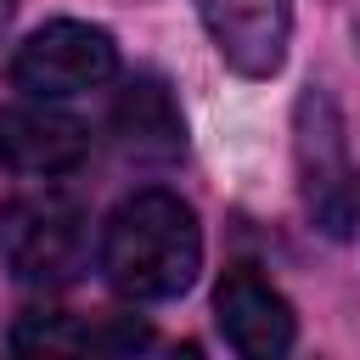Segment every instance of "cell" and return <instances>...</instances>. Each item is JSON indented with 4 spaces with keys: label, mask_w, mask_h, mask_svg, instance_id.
Here are the masks:
<instances>
[{
    "label": "cell",
    "mask_w": 360,
    "mask_h": 360,
    "mask_svg": "<svg viewBox=\"0 0 360 360\" xmlns=\"http://www.w3.org/2000/svg\"><path fill=\"white\" fill-rule=\"evenodd\" d=\"M96 259H101L107 287L124 292V298H135V304L180 298L197 281V270H202V225H197V208L180 191H163V186L129 191L107 214Z\"/></svg>",
    "instance_id": "cell-1"
},
{
    "label": "cell",
    "mask_w": 360,
    "mask_h": 360,
    "mask_svg": "<svg viewBox=\"0 0 360 360\" xmlns=\"http://www.w3.org/2000/svg\"><path fill=\"white\" fill-rule=\"evenodd\" d=\"M292 158H298V191L309 219L326 236H349L360 225V169L349 158L343 112L315 84L298 96V112H292Z\"/></svg>",
    "instance_id": "cell-2"
},
{
    "label": "cell",
    "mask_w": 360,
    "mask_h": 360,
    "mask_svg": "<svg viewBox=\"0 0 360 360\" xmlns=\"http://www.w3.org/2000/svg\"><path fill=\"white\" fill-rule=\"evenodd\" d=\"M84 208L68 191H28L0 208V253L6 270L28 287H62L84 264Z\"/></svg>",
    "instance_id": "cell-3"
},
{
    "label": "cell",
    "mask_w": 360,
    "mask_h": 360,
    "mask_svg": "<svg viewBox=\"0 0 360 360\" xmlns=\"http://www.w3.org/2000/svg\"><path fill=\"white\" fill-rule=\"evenodd\" d=\"M112 73H118V39L96 22H79V17H56V22L34 28L11 62V79L39 101L101 90Z\"/></svg>",
    "instance_id": "cell-4"
},
{
    "label": "cell",
    "mask_w": 360,
    "mask_h": 360,
    "mask_svg": "<svg viewBox=\"0 0 360 360\" xmlns=\"http://www.w3.org/2000/svg\"><path fill=\"white\" fill-rule=\"evenodd\" d=\"M214 321H219V338L236 354H248V360L287 354L292 338H298L292 304L281 298V287L259 264H231L219 276V287H214Z\"/></svg>",
    "instance_id": "cell-5"
},
{
    "label": "cell",
    "mask_w": 360,
    "mask_h": 360,
    "mask_svg": "<svg viewBox=\"0 0 360 360\" xmlns=\"http://www.w3.org/2000/svg\"><path fill=\"white\" fill-rule=\"evenodd\" d=\"M219 62L242 79H276L292 39V6L287 0H191Z\"/></svg>",
    "instance_id": "cell-6"
},
{
    "label": "cell",
    "mask_w": 360,
    "mask_h": 360,
    "mask_svg": "<svg viewBox=\"0 0 360 360\" xmlns=\"http://www.w3.org/2000/svg\"><path fill=\"white\" fill-rule=\"evenodd\" d=\"M90 152V135L79 118L56 112L51 101H17L0 107V163L11 174H34V180H56L68 169H79Z\"/></svg>",
    "instance_id": "cell-7"
},
{
    "label": "cell",
    "mask_w": 360,
    "mask_h": 360,
    "mask_svg": "<svg viewBox=\"0 0 360 360\" xmlns=\"http://www.w3.org/2000/svg\"><path fill=\"white\" fill-rule=\"evenodd\" d=\"M112 129L124 135V146L158 152V158H174L186 146V124L163 79H129L112 101Z\"/></svg>",
    "instance_id": "cell-8"
},
{
    "label": "cell",
    "mask_w": 360,
    "mask_h": 360,
    "mask_svg": "<svg viewBox=\"0 0 360 360\" xmlns=\"http://www.w3.org/2000/svg\"><path fill=\"white\" fill-rule=\"evenodd\" d=\"M11 17H17V0H0V28H6Z\"/></svg>",
    "instance_id": "cell-9"
}]
</instances>
